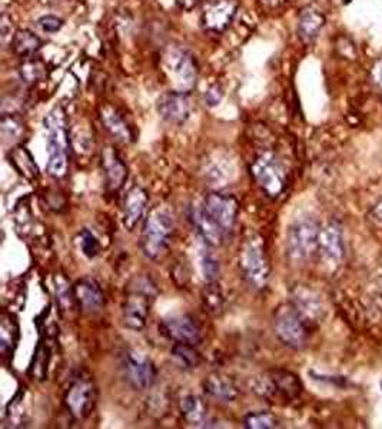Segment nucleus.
Instances as JSON below:
<instances>
[{
	"label": "nucleus",
	"instance_id": "1",
	"mask_svg": "<svg viewBox=\"0 0 382 429\" xmlns=\"http://www.w3.org/2000/svg\"><path fill=\"white\" fill-rule=\"evenodd\" d=\"M175 233V219L169 209L155 208L143 219L140 249L147 259L159 260L171 248Z\"/></svg>",
	"mask_w": 382,
	"mask_h": 429
},
{
	"label": "nucleus",
	"instance_id": "2",
	"mask_svg": "<svg viewBox=\"0 0 382 429\" xmlns=\"http://www.w3.org/2000/svg\"><path fill=\"white\" fill-rule=\"evenodd\" d=\"M45 129L48 132V172L55 179H60L67 172L70 142L65 112L60 106H56L46 114Z\"/></svg>",
	"mask_w": 382,
	"mask_h": 429
},
{
	"label": "nucleus",
	"instance_id": "3",
	"mask_svg": "<svg viewBox=\"0 0 382 429\" xmlns=\"http://www.w3.org/2000/svg\"><path fill=\"white\" fill-rule=\"evenodd\" d=\"M252 389L256 395L268 402L288 404L301 395L302 382L289 371L271 369L253 379Z\"/></svg>",
	"mask_w": 382,
	"mask_h": 429
},
{
	"label": "nucleus",
	"instance_id": "4",
	"mask_svg": "<svg viewBox=\"0 0 382 429\" xmlns=\"http://www.w3.org/2000/svg\"><path fill=\"white\" fill-rule=\"evenodd\" d=\"M239 270L245 282L256 289L262 291L270 282L271 265L265 251V244L258 235L248 238L239 249Z\"/></svg>",
	"mask_w": 382,
	"mask_h": 429
},
{
	"label": "nucleus",
	"instance_id": "5",
	"mask_svg": "<svg viewBox=\"0 0 382 429\" xmlns=\"http://www.w3.org/2000/svg\"><path fill=\"white\" fill-rule=\"evenodd\" d=\"M155 295V285L149 279L139 278L131 284L128 296L122 305V321L128 329L140 332L146 326Z\"/></svg>",
	"mask_w": 382,
	"mask_h": 429
},
{
	"label": "nucleus",
	"instance_id": "6",
	"mask_svg": "<svg viewBox=\"0 0 382 429\" xmlns=\"http://www.w3.org/2000/svg\"><path fill=\"white\" fill-rule=\"evenodd\" d=\"M311 326L298 314L292 303L278 308L274 317V332L277 338L288 348L303 349L310 339Z\"/></svg>",
	"mask_w": 382,
	"mask_h": 429
},
{
	"label": "nucleus",
	"instance_id": "7",
	"mask_svg": "<svg viewBox=\"0 0 382 429\" xmlns=\"http://www.w3.org/2000/svg\"><path fill=\"white\" fill-rule=\"evenodd\" d=\"M251 175L266 197L278 198L285 189V168L272 152H262L256 156L251 166Z\"/></svg>",
	"mask_w": 382,
	"mask_h": 429
},
{
	"label": "nucleus",
	"instance_id": "8",
	"mask_svg": "<svg viewBox=\"0 0 382 429\" xmlns=\"http://www.w3.org/2000/svg\"><path fill=\"white\" fill-rule=\"evenodd\" d=\"M320 225L310 218L295 220L286 235V252L294 260H305L318 251Z\"/></svg>",
	"mask_w": 382,
	"mask_h": 429
},
{
	"label": "nucleus",
	"instance_id": "9",
	"mask_svg": "<svg viewBox=\"0 0 382 429\" xmlns=\"http://www.w3.org/2000/svg\"><path fill=\"white\" fill-rule=\"evenodd\" d=\"M121 374L135 391H146L158 378V369L150 358L136 349H128L121 357Z\"/></svg>",
	"mask_w": 382,
	"mask_h": 429
},
{
	"label": "nucleus",
	"instance_id": "10",
	"mask_svg": "<svg viewBox=\"0 0 382 429\" xmlns=\"http://www.w3.org/2000/svg\"><path fill=\"white\" fill-rule=\"evenodd\" d=\"M201 208L226 237L231 235L237 226L239 213V202L235 197L228 193L211 192L204 198Z\"/></svg>",
	"mask_w": 382,
	"mask_h": 429
},
{
	"label": "nucleus",
	"instance_id": "11",
	"mask_svg": "<svg viewBox=\"0 0 382 429\" xmlns=\"http://www.w3.org/2000/svg\"><path fill=\"white\" fill-rule=\"evenodd\" d=\"M165 67L171 79L175 82V91L189 92L195 86L198 79V66L192 53L185 48H169L165 53Z\"/></svg>",
	"mask_w": 382,
	"mask_h": 429
},
{
	"label": "nucleus",
	"instance_id": "12",
	"mask_svg": "<svg viewBox=\"0 0 382 429\" xmlns=\"http://www.w3.org/2000/svg\"><path fill=\"white\" fill-rule=\"evenodd\" d=\"M98 401L96 386L91 379L78 378L72 382L65 394L63 402L69 414L78 421L88 418Z\"/></svg>",
	"mask_w": 382,
	"mask_h": 429
},
{
	"label": "nucleus",
	"instance_id": "13",
	"mask_svg": "<svg viewBox=\"0 0 382 429\" xmlns=\"http://www.w3.org/2000/svg\"><path fill=\"white\" fill-rule=\"evenodd\" d=\"M159 331L164 336H166L175 343H187L198 346L202 342L201 325L194 317L187 314H179L165 318L159 325Z\"/></svg>",
	"mask_w": 382,
	"mask_h": 429
},
{
	"label": "nucleus",
	"instance_id": "14",
	"mask_svg": "<svg viewBox=\"0 0 382 429\" xmlns=\"http://www.w3.org/2000/svg\"><path fill=\"white\" fill-rule=\"evenodd\" d=\"M237 12L235 0H208L202 9V27L211 33H222L231 26Z\"/></svg>",
	"mask_w": 382,
	"mask_h": 429
},
{
	"label": "nucleus",
	"instance_id": "15",
	"mask_svg": "<svg viewBox=\"0 0 382 429\" xmlns=\"http://www.w3.org/2000/svg\"><path fill=\"white\" fill-rule=\"evenodd\" d=\"M157 110L166 124L182 126L190 118L192 103H190L187 92L172 91L164 93L158 99Z\"/></svg>",
	"mask_w": 382,
	"mask_h": 429
},
{
	"label": "nucleus",
	"instance_id": "16",
	"mask_svg": "<svg viewBox=\"0 0 382 429\" xmlns=\"http://www.w3.org/2000/svg\"><path fill=\"white\" fill-rule=\"evenodd\" d=\"M100 164L105 173L106 190L109 193H118L126 179H128V166L121 158L118 150H114L113 146H106L102 149Z\"/></svg>",
	"mask_w": 382,
	"mask_h": 429
},
{
	"label": "nucleus",
	"instance_id": "17",
	"mask_svg": "<svg viewBox=\"0 0 382 429\" xmlns=\"http://www.w3.org/2000/svg\"><path fill=\"white\" fill-rule=\"evenodd\" d=\"M73 298L76 305L85 314H98L106 303L105 293L100 285L93 278H82L73 286Z\"/></svg>",
	"mask_w": 382,
	"mask_h": 429
},
{
	"label": "nucleus",
	"instance_id": "18",
	"mask_svg": "<svg viewBox=\"0 0 382 429\" xmlns=\"http://www.w3.org/2000/svg\"><path fill=\"white\" fill-rule=\"evenodd\" d=\"M318 251L328 266L335 268L341 263L343 255H345V246H343L342 229L339 225L329 223L321 229Z\"/></svg>",
	"mask_w": 382,
	"mask_h": 429
},
{
	"label": "nucleus",
	"instance_id": "19",
	"mask_svg": "<svg viewBox=\"0 0 382 429\" xmlns=\"http://www.w3.org/2000/svg\"><path fill=\"white\" fill-rule=\"evenodd\" d=\"M292 305L310 326L320 324L324 318L322 301L311 289L303 286L295 288V291L292 292Z\"/></svg>",
	"mask_w": 382,
	"mask_h": 429
},
{
	"label": "nucleus",
	"instance_id": "20",
	"mask_svg": "<svg viewBox=\"0 0 382 429\" xmlns=\"http://www.w3.org/2000/svg\"><path fill=\"white\" fill-rule=\"evenodd\" d=\"M149 204L147 192L140 186H133L124 199L122 209V222L125 229L133 232L136 226L146 218V209Z\"/></svg>",
	"mask_w": 382,
	"mask_h": 429
},
{
	"label": "nucleus",
	"instance_id": "21",
	"mask_svg": "<svg viewBox=\"0 0 382 429\" xmlns=\"http://www.w3.org/2000/svg\"><path fill=\"white\" fill-rule=\"evenodd\" d=\"M202 389L208 397L220 402H234L239 397V388L234 379L220 372L209 374L202 382Z\"/></svg>",
	"mask_w": 382,
	"mask_h": 429
},
{
	"label": "nucleus",
	"instance_id": "22",
	"mask_svg": "<svg viewBox=\"0 0 382 429\" xmlns=\"http://www.w3.org/2000/svg\"><path fill=\"white\" fill-rule=\"evenodd\" d=\"M189 219H190V222H192L197 232L199 233V237L202 238V241L208 246H220L225 242V239L228 238L225 233L220 230V227L218 225H215L206 216V213L202 211L201 205L190 208Z\"/></svg>",
	"mask_w": 382,
	"mask_h": 429
},
{
	"label": "nucleus",
	"instance_id": "23",
	"mask_svg": "<svg viewBox=\"0 0 382 429\" xmlns=\"http://www.w3.org/2000/svg\"><path fill=\"white\" fill-rule=\"evenodd\" d=\"M100 121H102L105 129L118 142H122V143L133 142L135 135H133L131 126L122 118V114L117 109H113L112 106L102 107Z\"/></svg>",
	"mask_w": 382,
	"mask_h": 429
},
{
	"label": "nucleus",
	"instance_id": "24",
	"mask_svg": "<svg viewBox=\"0 0 382 429\" xmlns=\"http://www.w3.org/2000/svg\"><path fill=\"white\" fill-rule=\"evenodd\" d=\"M324 25L325 18L320 11L314 8L303 9L298 19V34L301 41L303 44L315 42V39L320 36Z\"/></svg>",
	"mask_w": 382,
	"mask_h": 429
},
{
	"label": "nucleus",
	"instance_id": "25",
	"mask_svg": "<svg viewBox=\"0 0 382 429\" xmlns=\"http://www.w3.org/2000/svg\"><path fill=\"white\" fill-rule=\"evenodd\" d=\"M179 411L183 419L194 426H202L208 421V407L198 395L187 394L182 397L179 401Z\"/></svg>",
	"mask_w": 382,
	"mask_h": 429
},
{
	"label": "nucleus",
	"instance_id": "26",
	"mask_svg": "<svg viewBox=\"0 0 382 429\" xmlns=\"http://www.w3.org/2000/svg\"><path fill=\"white\" fill-rule=\"evenodd\" d=\"M41 46H42L41 39L33 32L26 29L18 30L12 37V49L20 58H26V59L33 58L41 51Z\"/></svg>",
	"mask_w": 382,
	"mask_h": 429
},
{
	"label": "nucleus",
	"instance_id": "27",
	"mask_svg": "<svg viewBox=\"0 0 382 429\" xmlns=\"http://www.w3.org/2000/svg\"><path fill=\"white\" fill-rule=\"evenodd\" d=\"M171 357L176 362V365L185 371L195 369L202 362V357L198 352L197 346L187 343H175L171 350Z\"/></svg>",
	"mask_w": 382,
	"mask_h": 429
},
{
	"label": "nucleus",
	"instance_id": "28",
	"mask_svg": "<svg viewBox=\"0 0 382 429\" xmlns=\"http://www.w3.org/2000/svg\"><path fill=\"white\" fill-rule=\"evenodd\" d=\"M18 324L12 315L2 317V326H0V346H2V354L6 357L9 352H13V348L18 342Z\"/></svg>",
	"mask_w": 382,
	"mask_h": 429
},
{
	"label": "nucleus",
	"instance_id": "29",
	"mask_svg": "<svg viewBox=\"0 0 382 429\" xmlns=\"http://www.w3.org/2000/svg\"><path fill=\"white\" fill-rule=\"evenodd\" d=\"M242 423L248 429H274L279 426L278 418L270 411H255L244 416Z\"/></svg>",
	"mask_w": 382,
	"mask_h": 429
},
{
	"label": "nucleus",
	"instance_id": "30",
	"mask_svg": "<svg viewBox=\"0 0 382 429\" xmlns=\"http://www.w3.org/2000/svg\"><path fill=\"white\" fill-rule=\"evenodd\" d=\"M11 164L16 168V171L29 178V179H34L37 176V168L34 161L32 159L30 153L25 149V147H18L13 149L12 152V158H11Z\"/></svg>",
	"mask_w": 382,
	"mask_h": 429
},
{
	"label": "nucleus",
	"instance_id": "31",
	"mask_svg": "<svg viewBox=\"0 0 382 429\" xmlns=\"http://www.w3.org/2000/svg\"><path fill=\"white\" fill-rule=\"evenodd\" d=\"M27 416V405H26V392L19 391L12 402L8 405L6 411V421L12 423V426H20L26 422Z\"/></svg>",
	"mask_w": 382,
	"mask_h": 429
},
{
	"label": "nucleus",
	"instance_id": "32",
	"mask_svg": "<svg viewBox=\"0 0 382 429\" xmlns=\"http://www.w3.org/2000/svg\"><path fill=\"white\" fill-rule=\"evenodd\" d=\"M199 268L206 282H216L220 272V265L216 256L206 248L199 251Z\"/></svg>",
	"mask_w": 382,
	"mask_h": 429
},
{
	"label": "nucleus",
	"instance_id": "33",
	"mask_svg": "<svg viewBox=\"0 0 382 429\" xmlns=\"http://www.w3.org/2000/svg\"><path fill=\"white\" fill-rule=\"evenodd\" d=\"M202 301L205 308L211 312V314L213 315L220 314L223 309V295L219 285H216V282H208V286H205L202 292Z\"/></svg>",
	"mask_w": 382,
	"mask_h": 429
},
{
	"label": "nucleus",
	"instance_id": "34",
	"mask_svg": "<svg viewBox=\"0 0 382 429\" xmlns=\"http://www.w3.org/2000/svg\"><path fill=\"white\" fill-rule=\"evenodd\" d=\"M46 74L45 66L39 60H27L20 67L22 79L27 84H33L37 81H42Z\"/></svg>",
	"mask_w": 382,
	"mask_h": 429
},
{
	"label": "nucleus",
	"instance_id": "35",
	"mask_svg": "<svg viewBox=\"0 0 382 429\" xmlns=\"http://www.w3.org/2000/svg\"><path fill=\"white\" fill-rule=\"evenodd\" d=\"M79 246L82 249V253L92 259L95 256L99 255L100 252V244L99 241L96 239V237L93 235V233L88 229H84L81 233H79Z\"/></svg>",
	"mask_w": 382,
	"mask_h": 429
},
{
	"label": "nucleus",
	"instance_id": "36",
	"mask_svg": "<svg viewBox=\"0 0 382 429\" xmlns=\"http://www.w3.org/2000/svg\"><path fill=\"white\" fill-rule=\"evenodd\" d=\"M23 133V125L15 116L4 114L2 118V135L5 140H18Z\"/></svg>",
	"mask_w": 382,
	"mask_h": 429
},
{
	"label": "nucleus",
	"instance_id": "37",
	"mask_svg": "<svg viewBox=\"0 0 382 429\" xmlns=\"http://www.w3.org/2000/svg\"><path fill=\"white\" fill-rule=\"evenodd\" d=\"M37 25H39L41 29L46 33H56L62 29L63 20L53 16V15H46V16H42L39 20H37Z\"/></svg>",
	"mask_w": 382,
	"mask_h": 429
},
{
	"label": "nucleus",
	"instance_id": "38",
	"mask_svg": "<svg viewBox=\"0 0 382 429\" xmlns=\"http://www.w3.org/2000/svg\"><path fill=\"white\" fill-rule=\"evenodd\" d=\"M222 98H223V91L219 86H212L205 93V103L211 107H215L220 103Z\"/></svg>",
	"mask_w": 382,
	"mask_h": 429
},
{
	"label": "nucleus",
	"instance_id": "39",
	"mask_svg": "<svg viewBox=\"0 0 382 429\" xmlns=\"http://www.w3.org/2000/svg\"><path fill=\"white\" fill-rule=\"evenodd\" d=\"M371 77H372V82L375 84V86L378 88V91L382 95V59L376 60L375 65L372 66Z\"/></svg>",
	"mask_w": 382,
	"mask_h": 429
},
{
	"label": "nucleus",
	"instance_id": "40",
	"mask_svg": "<svg viewBox=\"0 0 382 429\" xmlns=\"http://www.w3.org/2000/svg\"><path fill=\"white\" fill-rule=\"evenodd\" d=\"M176 4H178L182 9L189 11V9H192V8L198 4V0H176Z\"/></svg>",
	"mask_w": 382,
	"mask_h": 429
},
{
	"label": "nucleus",
	"instance_id": "41",
	"mask_svg": "<svg viewBox=\"0 0 382 429\" xmlns=\"http://www.w3.org/2000/svg\"><path fill=\"white\" fill-rule=\"evenodd\" d=\"M374 219L378 220L379 223H382V202L374 209Z\"/></svg>",
	"mask_w": 382,
	"mask_h": 429
}]
</instances>
